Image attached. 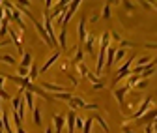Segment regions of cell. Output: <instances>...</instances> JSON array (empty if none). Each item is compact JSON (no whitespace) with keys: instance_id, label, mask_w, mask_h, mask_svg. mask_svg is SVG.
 Returning <instances> with one entry per match:
<instances>
[{"instance_id":"1","label":"cell","mask_w":157,"mask_h":133,"mask_svg":"<svg viewBox=\"0 0 157 133\" xmlns=\"http://www.w3.org/2000/svg\"><path fill=\"white\" fill-rule=\"evenodd\" d=\"M133 60H135V53L129 56V58L120 66V68H118V71H116V75H114V79H112V84H118V83H120L124 77H129V75H131V66H133Z\"/></svg>"},{"instance_id":"2","label":"cell","mask_w":157,"mask_h":133,"mask_svg":"<svg viewBox=\"0 0 157 133\" xmlns=\"http://www.w3.org/2000/svg\"><path fill=\"white\" fill-rule=\"evenodd\" d=\"M30 21L34 23V26H36V30H37V34L41 36V40L49 45V47H52V43H51V37L47 36V30H45V26H43V23H39V21H36L34 17H30Z\"/></svg>"},{"instance_id":"3","label":"cell","mask_w":157,"mask_h":133,"mask_svg":"<svg viewBox=\"0 0 157 133\" xmlns=\"http://www.w3.org/2000/svg\"><path fill=\"white\" fill-rule=\"evenodd\" d=\"M150 103H151V98H144V101H142V105L139 107V109H136L135 112H133V115L129 116V120H139L142 115H144V112L150 109Z\"/></svg>"},{"instance_id":"4","label":"cell","mask_w":157,"mask_h":133,"mask_svg":"<svg viewBox=\"0 0 157 133\" xmlns=\"http://www.w3.org/2000/svg\"><path fill=\"white\" fill-rule=\"evenodd\" d=\"M127 90H129L127 84H124V86H116V88H114V98H116L118 105H122V107H124V98H125Z\"/></svg>"},{"instance_id":"5","label":"cell","mask_w":157,"mask_h":133,"mask_svg":"<svg viewBox=\"0 0 157 133\" xmlns=\"http://www.w3.org/2000/svg\"><path fill=\"white\" fill-rule=\"evenodd\" d=\"M77 36H78V41H81V43H84V41H86V37H88V34H86V19H84V17L81 19V21H78Z\"/></svg>"},{"instance_id":"6","label":"cell","mask_w":157,"mask_h":133,"mask_svg":"<svg viewBox=\"0 0 157 133\" xmlns=\"http://www.w3.org/2000/svg\"><path fill=\"white\" fill-rule=\"evenodd\" d=\"M114 60H116V49H114V47H109V49H107V60H105L103 71H109V69L114 66Z\"/></svg>"},{"instance_id":"7","label":"cell","mask_w":157,"mask_h":133,"mask_svg":"<svg viewBox=\"0 0 157 133\" xmlns=\"http://www.w3.org/2000/svg\"><path fill=\"white\" fill-rule=\"evenodd\" d=\"M8 34H10V37H11V41H13V45L17 47V51H19V53L23 54L25 51H23V43H21V37H19V32H17L15 28H10V30H8Z\"/></svg>"},{"instance_id":"8","label":"cell","mask_w":157,"mask_h":133,"mask_svg":"<svg viewBox=\"0 0 157 133\" xmlns=\"http://www.w3.org/2000/svg\"><path fill=\"white\" fill-rule=\"evenodd\" d=\"M41 88L45 90H51V92H71L67 86H62V84H54V83H41Z\"/></svg>"},{"instance_id":"9","label":"cell","mask_w":157,"mask_h":133,"mask_svg":"<svg viewBox=\"0 0 157 133\" xmlns=\"http://www.w3.org/2000/svg\"><path fill=\"white\" fill-rule=\"evenodd\" d=\"M155 118H157V109H148L144 115L139 118V122L140 124H148V122H153Z\"/></svg>"},{"instance_id":"10","label":"cell","mask_w":157,"mask_h":133,"mask_svg":"<svg viewBox=\"0 0 157 133\" xmlns=\"http://www.w3.org/2000/svg\"><path fill=\"white\" fill-rule=\"evenodd\" d=\"M52 122H54V133H62V129H64V126H66V116L54 115V116H52Z\"/></svg>"},{"instance_id":"11","label":"cell","mask_w":157,"mask_h":133,"mask_svg":"<svg viewBox=\"0 0 157 133\" xmlns=\"http://www.w3.org/2000/svg\"><path fill=\"white\" fill-rule=\"evenodd\" d=\"M11 21H15L17 26L21 28V30H26V25H25V21H23V17H21V11H19L17 8L11 10Z\"/></svg>"},{"instance_id":"12","label":"cell","mask_w":157,"mask_h":133,"mask_svg":"<svg viewBox=\"0 0 157 133\" xmlns=\"http://www.w3.org/2000/svg\"><path fill=\"white\" fill-rule=\"evenodd\" d=\"M75 120H77V115H75V111H69V112H67V116H66L67 133H75Z\"/></svg>"},{"instance_id":"13","label":"cell","mask_w":157,"mask_h":133,"mask_svg":"<svg viewBox=\"0 0 157 133\" xmlns=\"http://www.w3.org/2000/svg\"><path fill=\"white\" fill-rule=\"evenodd\" d=\"M58 58H60V53H58V51H54V53L49 56V58H47V62L41 66V69H39V71H41V73H45V71H47V69H49V68H51V66H52V64H54Z\"/></svg>"},{"instance_id":"14","label":"cell","mask_w":157,"mask_h":133,"mask_svg":"<svg viewBox=\"0 0 157 133\" xmlns=\"http://www.w3.org/2000/svg\"><path fill=\"white\" fill-rule=\"evenodd\" d=\"M67 103L71 105V111H75V109H84V105H86L82 98H77V96H73Z\"/></svg>"},{"instance_id":"15","label":"cell","mask_w":157,"mask_h":133,"mask_svg":"<svg viewBox=\"0 0 157 133\" xmlns=\"http://www.w3.org/2000/svg\"><path fill=\"white\" fill-rule=\"evenodd\" d=\"M58 45H60L62 49L67 47V30H66V26H62L60 34H58Z\"/></svg>"},{"instance_id":"16","label":"cell","mask_w":157,"mask_h":133,"mask_svg":"<svg viewBox=\"0 0 157 133\" xmlns=\"http://www.w3.org/2000/svg\"><path fill=\"white\" fill-rule=\"evenodd\" d=\"M23 100H25V105L28 107V111H34V107H36V103H34V94L26 90L25 96H23Z\"/></svg>"},{"instance_id":"17","label":"cell","mask_w":157,"mask_h":133,"mask_svg":"<svg viewBox=\"0 0 157 133\" xmlns=\"http://www.w3.org/2000/svg\"><path fill=\"white\" fill-rule=\"evenodd\" d=\"M0 62H4V64H8V66H15V64H17L15 56H13V54H8V53H2V54H0Z\"/></svg>"},{"instance_id":"18","label":"cell","mask_w":157,"mask_h":133,"mask_svg":"<svg viewBox=\"0 0 157 133\" xmlns=\"http://www.w3.org/2000/svg\"><path fill=\"white\" fill-rule=\"evenodd\" d=\"M32 118H34V124H36V126H41V124H43V120H41V109H39L37 105H36L34 111H32Z\"/></svg>"},{"instance_id":"19","label":"cell","mask_w":157,"mask_h":133,"mask_svg":"<svg viewBox=\"0 0 157 133\" xmlns=\"http://www.w3.org/2000/svg\"><path fill=\"white\" fill-rule=\"evenodd\" d=\"M71 98H73L71 92H56L52 96V100H60V101H69Z\"/></svg>"},{"instance_id":"20","label":"cell","mask_w":157,"mask_h":133,"mask_svg":"<svg viewBox=\"0 0 157 133\" xmlns=\"http://www.w3.org/2000/svg\"><path fill=\"white\" fill-rule=\"evenodd\" d=\"M94 43H95V37L94 36H88L86 41H84V51L90 53V54H94Z\"/></svg>"},{"instance_id":"21","label":"cell","mask_w":157,"mask_h":133,"mask_svg":"<svg viewBox=\"0 0 157 133\" xmlns=\"http://www.w3.org/2000/svg\"><path fill=\"white\" fill-rule=\"evenodd\" d=\"M92 120H95L97 124H99V126L105 129V133H109V129H110V127H109V124L105 122V118H103L101 115H92Z\"/></svg>"},{"instance_id":"22","label":"cell","mask_w":157,"mask_h":133,"mask_svg":"<svg viewBox=\"0 0 157 133\" xmlns=\"http://www.w3.org/2000/svg\"><path fill=\"white\" fill-rule=\"evenodd\" d=\"M8 30H10V19L4 17L2 23H0V37H4V36L8 34Z\"/></svg>"},{"instance_id":"23","label":"cell","mask_w":157,"mask_h":133,"mask_svg":"<svg viewBox=\"0 0 157 133\" xmlns=\"http://www.w3.org/2000/svg\"><path fill=\"white\" fill-rule=\"evenodd\" d=\"M151 73H155V66H153V64H148V66L144 68V71L139 75V77H140V79H148Z\"/></svg>"},{"instance_id":"24","label":"cell","mask_w":157,"mask_h":133,"mask_svg":"<svg viewBox=\"0 0 157 133\" xmlns=\"http://www.w3.org/2000/svg\"><path fill=\"white\" fill-rule=\"evenodd\" d=\"M21 66H25V68H30V66H32V54H30V53H23Z\"/></svg>"},{"instance_id":"25","label":"cell","mask_w":157,"mask_h":133,"mask_svg":"<svg viewBox=\"0 0 157 133\" xmlns=\"http://www.w3.org/2000/svg\"><path fill=\"white\" fill-rule=\"evenodd\" d=\"M37 75H39V69H37V66H36V64H32V66H30V71H28V81L37 79Z\"/></svg>"},{"instance_id":"26","label":"cell","mask_w":157,"mask_h":133,"mask_svg":"<svg viewBox=\"0 0 157 133\" xmlns=\"http://www.w3.org/2000/svg\"><path fill=\"white\" fill-rule=\"evenodd\" d=\"M109 41H110V36H109V32H103L101 34V40H99V47H109Z\"/></svg>"},{"instance_id":"27","label":"cell","mask_w":157,"mask_h":133,"mask_svg":"<svg viewBox=\"0 0 157 133\" xmlns=\"http://www.w3.org/2000/svg\"><path fill=\"white\" fill-rule=\"evenodd\" d=\"M82 58H84V51L82 49H78L77 53H75V58H73V64L77 66V64H81L82 62Z\"/></svg>"},{"instance_id":"28","label":"cell","mask_w":157,"mask_h":133,"mask_svg":"<svg viewBox=\"0 0 157 133\" xmlns=\"http://www.w3.org/2000/svg\"><path fill=\"white\" fill-rule=\"evenodd\" d=\"M139 79H140L139 75H129V79H127V86H129V88H133L136 83H139Z\"/></svg>"},{"instance_id":"29","label":"cell","mask_w":157,"mask_h":133,"mask_svg":"<svg viewBox=\"0 0 157 133\" xmlns=\"http://www.w3.org/2000/svg\"><path fill=\"white\" fill-rule=\"evenodd\" d=\"M92 124H94V120H92V118H86V120H84L82 131H84V133H90V131H92Z\"/></svg>"},{"instance_id":"30","label":"cell","mask_w":157,"mask_h":133,"mask_svg":"<svg viewBox=\"0 0 157 133\" xmlns=\"http://www.w3.org/2000/svg\"><path fill=\"white\" fill-rule=\"evenodd\" d=\"M122 58H125V49L116 51V60H114V62H122Z\"/></svg>"},{"instance_id":"31","label":"cell","mask_w":157,"mask_h":133,"mask_svg":"<svg viewBox=\"0 0 157 133\" xmlns=\"http://www.w3.org/2000/svg\"><path fill=\"white\" fill-rule=\"evenodd\" d=\"M28 71H30V68L19 66V77H28Z\"/></svg>"},{"instance_id":"32","label":"cell","mask_w":157,"mask_h":133,"mask_svg":"<svg viewBox=\"0 0 157 133\" xmlns=\"http://www.w3.org/2000/svg\"><path fill=\"white\" fill-rule=\"evenodd\" d=\"M77 69L81 71V75H84V77H86V75L90 73V71H88V68H86V66H84L82 62H81V64H77Z\"/></svg>"},{"instance_id":"33","label":"cell","mask_w":157,"mask_h":133,"mask_svg":"<svg viewBox=\"0 0 157 133\" xmlns=\"http://www.w3.org/2000/svg\"><path fill=\"white\" fill-rule=\"evenodd\" d=\"M82 127H84V118L77 116V120H75V129H82Z\"/></svg>"},{"instance_id":"34","label":"cell","mask_w":157,"mask_h":133,"mask_svg":"<svg viewBox=\"0 0 157 133\" xmlns=\"http://www.w3.org/2000/svg\"><path fill=\"white\" fill-rule=\"evenodd\" d=\"M86 77L90 79V83H92V84H95V83H99V75H95V73H88Z\"/></svg>"},{"instance_id":"35","label":"cell","mask_w":157,"mask_h":133,"mask_svg":"<svg viewBox=\"0 0 157 133\" xmlns=\"http://www.w3.org/2000/svg\"><path fill=\"white\" fill-rule=\"evenodd\" d=\"M30 4H32L30 0H17V6H21V8H26V10L30 8Z\"/></svg>"},{"instance_id":"36","label":"cell","mask_w":157,"mask_h":133,"mask_svg":"<svg viewBox=\"0 0 157 133\" xmlns=\"http://www.w3.org/2000/svg\"><path fill=\"white\" fill-rule=\"evenodd\" d=\"M148 64H151V58H150V56H142V58L139 60V66H148Z\"/></svg>"},{"instance_id":"37","label":"cell","mask_w":157,"mask_h":133,"mask_svg":"<svg viewBox=\"0 0 157 133\" xmlns=\"http://www.w3.org/2000/svg\"><path fill=\"white\" fill-rule=\"evenodd\" d=\"M135 86H136V90H144V88L148 86V81H146V79H144V81H139Z\"/></svg>"},{"instance_id":"38","label":"cell","mask_w":157,"mask_h":133,"mask_svg":"<svg viewBox=\"0 0 157 133\" xmlns=\"http://www.w3.org/2000/svg\"><path fill=\"white\" fill-rule=\"evenodd\" d=\"M101 17H103V19H109V17H110V6H109V4L103 8V15H101Z\"/></svg>"},{"instance_id":"39","label":"cell","mask_w":157,"mask_h":133,"mask_svg":"<svg viewBox=\"0 0 157 133\" xmlns=\"http://www.w3.org/2000/svg\"><path fill=\"white\" fill-rule=\"evenodd\" d=\"M0 98H2V100H8V101L11 100V96H10V94H8V92H6L4 88H2V90H0Z\"/></svg>"},{"instance_id":"40","label":"cell","mask_w":157,"mask_h":133,"mask_svg":"<svg viewBox=\"0 0 157 133\" xmlns=\"http://www.w3.org/2000/svg\"><path fill=\"white\" fill-rule=\"evenodd\" d=\"M84 109H88V111H97V109H99V105H95V103H86Z\"/></svg>"},{"instance_id":"41","label":"cell","mask_w":157,"mask_h":133,"mask_svg":"<svg viewBox=\"0 0 157 133\" xmlns=\"http://www.w3.org/2000/svg\"><path fill=\"white\" fill-rule=\"evenodd\" d=\"M103 88H105V84H103L101 81H99V83H95V84H94V90H103Z\"/></svg>"},{"instance_id":"42","label":"cell","mask_w":157,"mask_h":133,"mask_svg":"<svg viewBox=\"0 0 157 133\" xmlns=\"http://www.w3.org/2000/svg\"><path fill=\"white\" fill-rule=\"evenodd\" d=\"M51 8H52V0H45V10L49 11Z\"/></svg>"},{"instance_id":"43","label":"cell","mask_w":157,"mask_h":133,"mask_svg":"<svg viewBox=\"0 0 157 133\" xmlns=\"http://www.w3.org/2000/svg\"><path fill=\"white\" fill-rule=\"evenodd\" d=\"M4 81H6V75H0V90L4 88Z\"/></svg>"},{"instance_id":"44","label":"cell","mask_w":157,"mask_h":133,"mask_svg":"<svg viewBox=\"0 0 157 133\" xmlns=\"http://www.w3.org/2000/svg\"><path fill=\"white\" fill-rule=\"evenodd\" d=\"M15 133H26V131H25L23 126H17V127H15Z\"/></svg>"},{"instance_id":"45","label":"cell","mask_w":157,"mask_h":133,"mask_svg":"<svg viewBox=\"0 0 157 133\" xmlns=\"http://www.w3.org/2000/svg\"><path fill=\"white\" fill-rule=\"evenodd\" d=\"M124 133H135L131 127H127V126H124Z\"/></svg>"},{"instance_id":"46","label":"cell","mask_w":157,"mask_h":133,"mask_svg":"<svg viewBox=\"0 0 157 133\" xmlns=\"http://www.w3.org/2000/svg\"><path fill=\"white\" fill-rule=\"evenodd\" d=\"M2 19H4V8L0 6V23H2Z\"/></svg>"},{"instance_id":"47","label":"cell","mask_w":157,"mask_h":133,"mask_svg":"<svg viewBox=\"0 0 157 133\" xmlns=\"http://www.w3.org/2000/svg\"><path fill=\"white\" fill-rule=\"evenodd\" d=\"M45 133H54V129L52 127H45Z\"/></svg>"},{"instance_id":"48","label":"cell","mask_w":157,"mask_h":133,"mask_svg":"<svg viewBox=\"0 0 157 133\" xmlns=\"http://www.w3.org/2000/svg\"><path fill=\"white\" fill-rule=\"evenodd\" d=\"M146 133H153V129H151V126H148V127H146Z\"/></svg>"},{"instance_id":"49","label":"cell","mask_w":157,"mask_h":133,"mask_svg":"<svg viewBox=\"0 0 157 133\" xmlns=\"http://www.w3.org/2000/svg\"><path fill=\"white\" fill-rule=\"evenodd\" d=\"M151 129H153V133H157V124H153V126H151Z\"/></svg>"},{"instance_id":"50","label":"cell","mask_w":157,"mask_h":133,"mask_svg":"<svg viewBox=\"0 0 157 133\" xmlns=\"http://www.w3.org/2000/svg\"><path fill=\"white\" fill-rule=\"evenodd\" d=\"M110 4H118V0H109V6Z\"/></svg>"},{"instance_id":"51","label":"cell","mask_w":157,"mask_h":133,"mask_svg":"<svg viewBox=\"0 0 157 133\" xmlns=\"http://www.w3.org/2000/svg\"><path fill=\"white\" fill-rule=\"evenodd\" d=\"M0 115H2V98H0Z\"/></svg>"},{"instance_id":"52","label":"cell","mask_w":157,"mask_h":133,"mask_svg":"<svg viewBox=\"0 0 157 133\" xmlns=\"http://www.w3.org/2000/svg\"><path fill=\"white\" fill-rule=\"evenodd\" d=\"M4 45H8V41H0V47H4Z\"/></svg>"},{"instance_id":"53","label":"cell","mask_w":157,"mask_h":133,"mask_svg":"<svg viewBox=\"0 0 157 133\" xmlns=\"http://www.w3.org/2000/svg\"><path fill=\"white\" fill-rule=\"evenodd\" d=\"M151 64H153V66H157V58H153V62H151Z\"/></svg>"},{"instance_id":"54","label":"cell","mask_w":157,"mask_h":133,"mask_svg":"<svg viewBox=\"0 0 157 133\" xmlns=\"http://www.w3.org/2000/svg\"><path fill=\"white\" fill-rule=\"evenodd\" d=\"M153 6H155V8H157V2H153Z\"/></svg>"},{"instance_id":"55","label":"cell","mask_w":157,"mask_h":133,"mask_svg":"<svg viewBox=\"0 0 157 133\" xmlns=\"http://www.w3.org/2000/svg\"><path fill=\"white\" fill-rule=\"evenodd\" d=\"M0 6H2V0H0Z\"/></svg>"}]
</instances>
